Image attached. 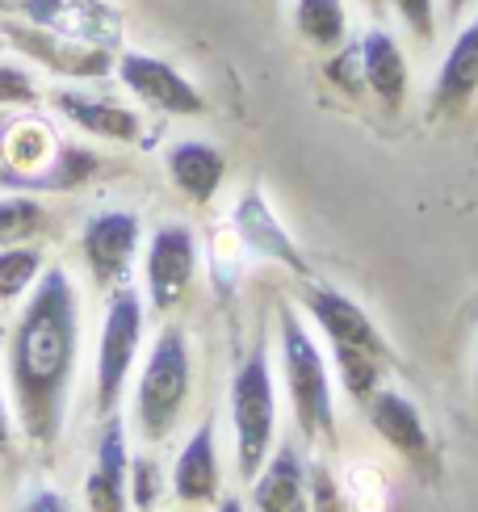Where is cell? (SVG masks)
<instances>
[{"mask_svg": "<svg viewBox=\"0 0 478 512\" xmlns=\"http://www.w3.org/2000/svg\"><path fill=\"white\" fill-rule=\"evenodd\" d=\"M357 55H361V80L369 84V93H374L386 110H399L407 97V63H403L399 42L386 30H369L361 38Z\"/></svg>", "mask_w": 478, "mask_h": 512, "instance_id": "17", "label": "cell"}, {"mask_svg": "<svg viewBox=\"0 0 478 512\" xmlns=\"http://www.w3.org/2000/svg\"><path fill=\"white\" fill-rule=\"evenodd\" d=\"M97 173V156L93 152H80V147H59V156L51 164L47 181H42V189H76L84 185Z\"/></svg>", "mask_w": 478, "mask_h": 512, "instance_id": "25", "label": "cell"}, {"mask_svg": "<svg viewBox=\"0 0 478 512\" xmlns=\"http://www.w3.org/2000/svg\"><path fill=\"white\" fill-rule=\"evenodd\" d=\"M219 512H244V508H239V500H223V508Z\"/></svg>", "mask_w": 478, "mask_h": 512, "instance_id": "33", "label": "cell"}, {"mask_svg": "<svg viewBox=\"0 0 478 512\" xmlns=\"http://www.w3.org/2000/svg\"><path fill=\"white\" fill-rule=\"evenodd\" d=\"M390 5H395V13L403 17V26L420 42H428L432 34H437V9H432V0H390Z\"/></svg>", "mask_w": 478, "mask_h": 512, "instance_id": "29", "label": "cell"}, {"mask_svg": "<svg viewBox=\"0 0 478 512\" xmlns=\"http://www.w3.org/2000/svg\"><path fill=\"white\" fill-rule=\"evenodd\" d=\"M21 512H72V508L59 492H47V487H42V492H34L26 504H21Z\"/></svg>", "mask_w": 478, "mask_h": 512, "instance_id": "31", "label": "cell"}, {"mask_svg": "<svg viewBox=\"0 0 478 512\" xmlns=\"http://www.w3.org/2000/svg\"><path fill=\"white\" fill-rule=\"evenodd\" d=\"M302 303H307L315 324L332 340L344 391H349L357 403H365L382 387V374H386V361H390V349H386L382 332L374 328V319H369L349 294L328 290V286H307Z\"/></svg>", "mask_w": 478, "mask_h": 512, "instance_id": "2", "label": "cell"}, {"mask_svg": "<svg viewBox=\"0 0 478 512\" xmlns=\"http://www.w3.org/2000/svg\"><path fill=\"white\" fill-rule=\"evenodd\" d=\"M168 173L185 198L210 202L227 177V164H223V152H214L210 143H177L168 152Z\"/></svg>", "mask_w": 478, "mask_h": 512, "instance_id": "20", "label": "cell"}, {"mask_svg": "<svg viewBox=\"0 0 478 512\" xmlns=\"http://www.w3.org/2000/svg\"><path fill=\"white\" fill-rule=\"evenodd\" d=\"M281 361H286V387H290L302 433L336 441V408H332L328 366H323L315 340L298 324L294 311H281Z\"/></svg>", "mask_w": 478, "mask_h": 512, "instance_id": "4", "label": "cell"}, {"mask_svg": "<svg viewBox=\"0 0 478 512\" xmlns=\"http://www.w3.org/2000/svg\"><path fill=\"white\" fill-rule=\"evenodd\" d=\"M256 512H311V496H307V471L294 450H281L265 475L256 479V492H252Z\"/></svg>", "mask_w": 478, "mask_h": 512, "instance_id": "19", "label": "cell"}, {"mask_svg": "<svg viewBox=\"0 0 478 512\" xmlns=\"http://www.w3.org/2000/svg\"><path fill=\"white\" fill-rule=\"evenodd\" d=\"M5 34L17 42L26 55H34L38 63H47L59 76H105L110 72V55L105 47H84V42L47 34L38 26H5Z\"/></svg>", "mask_w": 478, "mask_h": 512, "instance_id": "12", "label": "cell"}, {"mask_svg": "<svg viewBox=\"0 0 478 512\" xmlns=\"http://www.w3.org/2000/svg\"><path fill=\"white\" fill-rule=\"evenodd\" d=\"M365 412H369V424H374L386 445H395V450L416 466V471H424L428 479L437 475V450H432L428 424L399 391H382L378 387L374 395L365 399Z\"/></svg>", "mask_w": 478, "mask_h": 512, "instance_id": "10", "label": "cell"}, {"mask_svg": "<svg viewBox=\"0 0 478 512\" xmlns=\"http://www.w3.org/2000/svg\"><path fill=\"white\" fill-rule=\"evenodd\" d=\"M13 9L30 17V26L84 42V47L114 51L122 42V13L110 0H13Z\"/></svg>", "mask_w": 478, "mask_h": 512, "instance_id": "7", "label": "cell"}, {"mask_svg": "<svg viewBox=\"0 0 478 512\" xmlns=\"http://www.w3.org/2000/svg\"><path fill=\"white\" fill-rule=\"evenodd\" d=\"M235 231H239V240H244L256 256H269V261H281L294 273H307L302 252L294 248V240L286 236V227L277 223V215L265 206V198H260V194L239 198V206H235Z\"/></svg>", "mask_w": 478, "mask_h": 512, "instance_id": "14", "label": "cell"}, {"mask_svg": "<svg viewBox=\"0 0 478 512\" xmlns=\"http://www.w3.org/2000/svg\"><path fill=\"white\" fill-rule=\"evenodd\" d=\"M126 471H130L126 441H122V424L114 416V420H105L93 471L84 479V504H89V512H126Z\"/></svg>", "mask_w": 478, "mask_h": 512, "instance_id": "13", "label": "cell"}, {"mask_svg": "<svg viewBox=\"0 0 478 512\" xmlns=\"http://www.w3.org/2000/svg\"><path fill=\"white\" fill-rule=\"evenodd\" d=\"M76 340H80L76 286L63 269H47L38 277V290L30 298L26 315H21L13 349H9L17 420L38 450H51L63 429L68 382L76 366Z\"/></svg>", "mask_w": 478, "mask_h": 512, "instance_id": "1", "label": "cell"}, {"mask_svg": "<svg viewBox=\"0 0 478 512\" xmlns=\"http://www.w3.org/2000/svg\"><path fill=\"white\" fill-rule=\"evenodd\" d=\"M478 93V21L458 34V42L449 47L437 84H432V110L437 114H458L462 105Z\"/></svg>", "mask_w": 478, "mask_h": 512, "instance_id": "16", "label": "cell"}, {"mask_svg": "<svg viewBox=\"0 0 478 512\" xmlns=\"http://www.w3.org/2000/svg\"><path fill=\"white\" fill-rule=\"evenodd\" d=\"M474 399H478V366H474Z\"/></svg>", "mask_w": 478, "mask_h": 512, "instance_id": "35", "label": "cell"}, {"mask_svg": "<svg viewBox=\"0 0 478 512\" xmlns=\"http://www.w3.org/2000/svg\"><path fill=\"white\" fill-rule=\"evenodd\" d=\"M55 156H59V143L51 135V126L38 122V118L17 122L9 131V139H5V160L17 168V173H26V181H21V185H30V189H42Z\"/></svg>", "mask_w": 478, "mask_h": 512, "instance_id": "21", "label": "cell"}, {"mask_svg": "<svg viewBox=\"0 0 478 512\" xmlns=\"http://www.w3.org/2000/svg\"><path fill=\"white\" fill-rule=\"evenodd\" d=\"M470 0H449V13H458V9H466Z\"/></svg>", "mask_w": 478, "mask_h": 512, "instance_id": "34", "label": "cell"}, {"mask_svg": "<svg viewBox=\"0 0 478 512\" xmlns=\"http://www.w3.org/2000/svg\"><path fill=\"white\" fill-rule=\"evenodd\" d=\"M42 269V256L38 248H21V244H9L0 252V303H13L21 290H30V282Z\"/></svg>", "mask_w": 478, "mask_h": 512, "instance_id": "23", "label": "cell"}, {"mask_svg": "<svg viewBox=\"0 0 478 512\" xmlns=\"http://www.w3.org/2000/svg\"><path fill=\"white\" fill-rule=\"evenodd\" d=\"M0 450H9V416L0 408Z\"/></svg>", "mask_w": 478, "mask_h": 512, "instance_id": "32", "label": "cell"}, {"mask_svg": "<svg viewBox=\"0 0 478 512\" xmlns=\"http://www.w3.org/2000/svg\"><path fill=\"white\" fill-rule=\"evenodd\" d=\"M193 273H198V244L193 231L181 223H168L151 236L147 248V294L156 311H172L185 298Z\"/></svg>", "mask_w": 478, "mask_h": 512, "instance_id": "9", "label": "cell"}, {"mask_svg": "<svg viewBox=\"0 0 478 512\" xmlns=\"http://www.w3.org/2000/svg\"><path fill=\"white\" fill-rule=\"evenodd\" d=\"M55 105L63 118H72L80 131H89L97 139H114V143H135L143 122L135 110H126L118 101H105V97H89V93H76V89H59Z\"/></svg>", "mask_w": 478, "mask_h": 512, "instance_id": "15", "label": "cell"}, {"mask_svg": "<svg viewBox=\"0 0 478 512\" xmlns=\"http://www.w3.org/2000/svg\"><path fill=\"white\" fill-rule=\"evenodd\" d=\"M307 496H311V512H349V500L340 496V487L323 462H315L307 471Z\"/></svg>", "mask_w": 478, "mask_h": 512, "instance_id": "26", "label": "cell"}, {"mask_svg": "<svg viewBox=\"0 0 478 512\" xmlns=\"http://www.w3.org/2000/svg\"><path fill=\"white\" fill-rule=\"evenodd\" d=\"M38 101V84L26 68L17 63H0V105H34Z\"/></svg>", "mask_w": 478, "mask_h": 512, "instance_id": "27", "label": "cell"}, {"mask_svg": "<svg viewBox=\"0 0 478 512\" xmlns=\"http://www.w3.org/2000/svg\"><path fill=\"white\" fill-rule=\"evenodd\" d=\"M172 492H177L185 504H210L219 496V454H214L210 424H202L181 450L177 471H172Z\"/></svg>", "mask_w": 478, "mask_h": 512, "instance_id": "18", "label": "cell"}, {"mask_svg": "<svg viewBox=\"0 0 478 512\" xmlns=\"http://www.w3.org/2000/svg\"><path fill=\"white\" fill-rule=\"evenodd\" d=\"M130 500H135L139 512L156 508V500H160V471H156V462L139 458L135 466H130Z\"/></svg>", "mask_w": 478, "mask_h": 512, "instance_id": "28", "label": "cell"}, {"mask_svg": "<svg viewBox=\"0 0 478 512\" xmlns=\"http://www.w3.org/2000/svg\"><path fill=\"white\" fill-rule=\"evenodd\" d=\"M143 336V303L135 290H118L105 311L101 328V349H97V408L101 416H110L118 408V395L126 387V374L135 366Z\"/></svg>", "mask_w": 478, "mask_h": 512, "instance_id": "6", "label": "cell"}, {"mask_svg": "<svg viewBox=\"0 0 478 512\" xmlns=\"http://www.w3.org/2000/svg\"><path fill=\"white\" fill-rule=\"evenodd\" d=\"M42 206L34 198H0V244H21V240H30L38 236V227H42Z\"/></svg>", "mask_w": 478, "mask_h": 512, "instance_id": "24", "label": "cell"}, {"mask_svg": "<svg viewBox=\"0 0 478 512\" xmlns=\"http://www.w3.org/2000/svg\"><path fill=\"white\" fill-rule=\"evenodd\" d=\"M118 76L130 93H135L143 105L160 114H181V118H193L206 110L202 93L193 89V84L172 68V63L156 59V55H139V51H126L118 59Z\"/></svg>", "mask_w": 478, "mask_h": 512, "instance_id": "8", "label": "cell"}, {"mask_svg": "<svg viewBox=\"0 0 478 512\" xmlns=\"http://www.w3.org/2000/svg\"><path fill=\"white\" fill-rule=\"evenodd\" d=\"M231 420H235L239 475L256 479L265 471L273 429H277V395H273V374H269L265 349H256L231 382Z\"/></svg>", "mask_w": 478, "mask_h": 512, "instance_id": "5", "label": "cell"}, {"mask_svg": "<svg viewBox=\"0 0 478 512\" xmlns=\"http://www.w3.org/2000/svg\"><path fill=\"white\" fill-rule=\"evenodd\" d=\"M84 261H89L97 286H118L130 273V261H135L139 248V219L126 215V210H105V215H93L84 223Z\"/></svg>", "mask_w": 478, "mask_h": 512, "instance_id": "11", "label": "cell"}, {"mask_svg": "<svg viewBox=\"0 0 478 512\" xmlns=\"http://www.w3.org/2000/svg\"><path fill=\"white\" fill-rule=\"evenodd\" d=\"M332 80L340 84V89H349V93H357L361 89V55L357 51H349V55H340L336 63H332Z\"/></svg>", "mask_w": 478, "mask_h": 512, "instance_id": "30", "label": "cell"}, {"mask_svg": "<svg viewBox=\"0 0 478 512\" xmlns=\"http://www.w3.org/2000/svg\"><path fill=\"white\" fill-rule=\"evenodd\" d=\"M189 382H193V370H189L185 332L164 328L160 340L151 345V357H147L143 378H139V403H135L139 429L147 441H164L172 433V424H177L185 412Z\"/></svg>", "mask_w": 478, "mask_h": 512, "instance_id": "3", "label": "cell"}, {"mask_svg": "<svg viewBox=\"0 0 478 512\" xmlns=\"http://www.w3.org/2000/svg\"><path fill=\"white\" fill-rule=\"evenodd\" d=\"M298 30L307 42H315V47H336V42L344 38V5L340 0H298Z\"/></svg>", "mask_w": 478, "mask_h": 512, "instance_id": "22", "label": "cell"}]
</instances>
